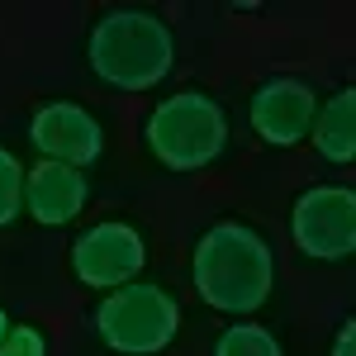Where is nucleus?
Here are the masks:
<instances>
[{
    "mask_svg": "<svg viewBox=\"0 0 356 356\" xmlns=\"http://www.w3.org/2000/svg\"><path fill=\"white\" fill-rule=\"evenodd\" d=\"M186 280L209 314L257 318L280 290V247L266 223L223 209L195 228L186 247Z\"/></svg>",
    "mask_w": 356,
    "mask_h": 356,
    "instance_id": "obj_1",
    "label": "nucleus"
},
{
    "mask_svg": "<svg viewBox=\"0 0 356 356\" xmlns=\"http://www.w3.org/2000/svg\"><path fill=\"white\" fill-rule=\"evenodd\" d=\"M86 76L110 95H152L176 76L181 33L162 5L119 0L100 5L81 38Z\"/></svg>",
    "mask_w": 356,
    "mask_h": 356,
    "instance_id": "obj_2",
    "label": "nucleus"
},
{
    "mask_svg": "<svg viewBox=\"0 0 356 356\" xmlns=\"http://www.w3.org/2000/svg\"><path fill=\"white\" fill-rule=\"evenodd\" d=\"M138 152L162 176H204L233 157V110L219 90L186 81L138 114Z\"/></svg>",
    "mask_w": 356,
    "mask_h": 356,
    "instance_id": "obj_3",
    "label": "nucleus"
},
{
    "mask_svg": "<svg viewBox=\"0 0 356 356\" xmlns=\"http://www.w3.org/2000/svg\"><path fill=\"white\" fill-rule=\"evenodd\" d=\"M81 323L105 356H166L181 342L186 304L171 285L138 275L119 290L95 295L86 304Z\"/></svg>",
    "mask_w": 356,
    "mask_h": 356,
    "instance_id": "obj_4",
    "label": "nucleus"
},
{
    "mask_svg": "<svg viewBox=\"0 0 356 356\" xmlns=\"http://www.w3.org/2000/svg\"><path fill=\"white\" fill-rule=\"evenodd\" d=\"M147 261H152V228L129 214L90 219L67 243V275L90 295H105L147 275Z\"/></svg>",
    "mask_w": 356,
    "mask_h": 356,
    "instance_id": "obj_5",
    "label": "nucleus"
},
{
    "mask_svg": "<svg viewBox=\"0 0 356 356\" xmlns=\"http://www.w3.org/2000/svg\"><path fill=\"white\" fill-rule=\"evenodd\" d=\"M285 233L304 266H347L356 257V186L352 181L300 186L290 195Z\"/></svg>",
    "mask_w": 356,
    "mask_h": 356,
    "instance_id": "obj_6",
    "label": "nucleus"
},
{
    "mask_svg": "<svg viewBox=\"0 0 356 356\" xmlns=\"http://www.w3.org/2000/svg\"><path fill=\"white\" fill-rule=\"evenodd\" d=\"M29 147L43 157V162H62V166H90L110 152L114 143V124L105 110H95L90 100H76V95H57V100H43L33 105L24 124Z\"/></svg>",
    "mask_w": 356,
    "mask_h": 356,
    "instance_id": "obj_7",
    "label": "nucleus"
},
{
    "mask_svg": "<svg viewBox=\"0 0 356 356\" xmlns=\"http://www.w3.org/2000/svg\"><path fill=\"white\" fill-rule=\"evenodd\" d=\"M318 100H323L318 81H309L300 72H271L247 90L243 105L247 129L261 147H275V152L304 147L309 129H314V114H318Z\"/></svg>",
    "mask_w": 356,
    "mask_h": 356,
    "instance_id": "obj_8",
    "label": "nucleus"
},
{
    "mask_svg": "<svg viewBox=\"0 0 356 356\" xmlns=\"http://www.w3.org/2000/svg\"><path fill=\"white\" fill-rule=\"evenodd\" d=\"M95 200V181L81 166L62 162H29L24 166V214L38 228H72L90 209Z\"/></svg>",
    "mask_w": 356,
    "mask_h": 356,
    "instance_id": "obj_9",
    "label": "nucleus"
},
{
    "mask_svg": "<svg viewBox=\"0 0 356 356\" xmlns=\"http://www.w3.org/2000/svg\"><path fill=\"white\" fill-rule=\"evenodd\" d=\"M309 147L318 152V162H328V166L356 162V86L352 81L318 100L314 129H309Z\"/></svg>",
    "mask_w": 356,
    "mask_h": 356,
    "instance_id": "obj_10",
    "label": "nucleus"
},
{
    "mask_svg": "<svg viewBox=\"0 0 356 356\" xmlns=\"http://www.w3.org/2000/svg\"><path fill=\"white\" fill-rule=\"evenodd\" d=\"M209 356H285V342L261 318H228L209 337Z\"/></svg>",
    "mask_w": 356,
    "mask_h": 356,
    "instance_id": "obj_11",
    "label": "nucleus"
},
{
    "mask_svg": "<svg viewBox=\"0 0 356 356\" xmlns=\"http://www.w3.org/2000/svg\"><path fill=\"white\" fill-rule=\"evenodd\" d=\"M19 214H24V162L10 147H0V228H10Z\"/></svg>",
    "mask_w": 356,
    "mask_h": 356,
    "instance_id": "obj_12",
    "label": "nucleus"
},
{
    "mask_svg": "<svg viewBox=\"0 0 356 356\" xmlns=\"http://www.w3.org/2000/svg\"><path fill=\"white\" fill-rule=\"evenodd\" d=\"M0 356H53V328L38 318H15V328L0 342Z\"/></svg>",
    "mask_w": 356,
    "mask_h": 356,
    "instance_id": "obj_13",
    "label": "nucleus"
},
{
    "mask_svg": "<svg viewBox=\"0 0 356 356\" xmlns=\"http://www.w3.org/2000/svg\"><path fill=\"white\" fill-rule=\"evenodd\" d=\"M328 356H356V314H342L328 337Z\"/></svg>",
    "mask_w": 356,
    "mask_h": 356,
    "instance_id": "obj_14",
    "label": "nucleus"
},
{
    "mask_svg": "<svg viewBox=\"0 0 356 356\" xmlns=\"http://www.w3.org/2000/svg\"><path fill=\"white\" fill-rule=\"evenodd\" d=\"M15 328V314H10V309H5V304H0V342H5V332Z\"/></svg>",
    "mask_w": 356,
    "mask_h": 356,
    "instance_id": "obj_15",
    "label": "nucleus"
}]
</instances>
